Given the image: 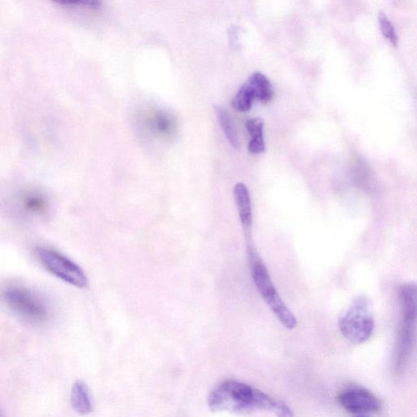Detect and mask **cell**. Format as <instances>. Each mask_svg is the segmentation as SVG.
<instances>
[{"label": "cell", "mask_w": 417, "mask_h": 417, "mask_svg": "<svg viewBox=\"0 0 417 417\" xmlns=\"http://www.w3.org/2000/svg\"><path fill=\"white\" fill-rule=\"evenodd\" d=\"M272 411L277 417H294L291 409L282 402H275Z\"/></svg>", "instance_id": "17"}, {"label": "cell", "mask_w": 417, "mask_h": 417, "mask_svg": "<svg viewBox=\"0 0 417 417\" xmlns=\"http://www.w3.org/2000/svg\"><path fill=\"white\" fill-rule=\"evenodd\" d=\"M215 111L219 124L222 128L224 135L234 148L240 147V141L236 127H235L231 115L228 111L222 106H216Z\"/></svg>", "instance_id": "14"}, {"label": "cell", "mask_w": 417, "mask_h": 417, "mask_svg": "<svg viewBox=\"0 0 417 417\" xmlns=\"http://www.w3.org/2000/svg\"><path fill=\"white\" fill-rule=\"evenodd\" d=\"M274 404V400L260 390L232 380L219 384L208 398V406L212 411H228L236 414L258 410L272 411Z\"/></svg>", "instance_id": "1"}, {"label": "cell", "mask_w": 417, "mask_h": 417, "mask_svg": "<svg viewBox=\"0 0 417 417\" xmlns=\"http://www.w3.org/2000/svg\"><path fill=\"white\" fill-rule=\"evenodd\" d=\"M256 99V93L253 86L247 81L238 90L237 93L234 96L232 105L233 108L238 111H248L252 107Z\"/></svg>", "instance_id": "15"}, {"label": "cell", "mask_w": 417, "mask_h": 417, "mask_svg": "<svg viewBox=\"0 0 417 417\" xmlns=\"http://www.w3.org/2000/svg\"><path fill=\"white\" fill-rule=\"evenodd\" d=\"M139 124L151 137L167 139L173 135L175 122L168 112L153 107L142 110L138 114Z\"/></svg>", "instance_id": "6"}, {"label": "cell", "mask_w": 417, "mask_h": 417, "mask_svg": "<svg viewBox=\"0 0 417 417\" xmlns=\"http://www.w3.org/2000/svg\"><path fill=\"white\" fill-rule=\"evenodd\" d=\"M359 417H363V416H359Z\"/></svg>", "instance_id": "18"}, {"label": "cell", "mask_w": 417, "mask_h": 417, "mask_svg": "<svg viewBox=\"0 0 417 417\" xmlns=\"http://www.w3.org/2000/svg\"><path fill=\"white\" fill-rule=\"evenodd\" d=\"M339 402L351 413H377L381 409V403L372 393L366 389L352 387L342 392Z\"/></svg>", "instance_id": "7"}, {"label": "cell", "mask_w": 417, "mask_h": 417, "mask_svg": "<svg viewBox=\"0 0 417 417\" xmlns=\"http://www.w3.org/2000/svg\"><path fill=\"white\" fill-rule=\"evenodd\" d=\"M18 206L23 215L31 218L45 216L49 210V201L42 192L28 189L21 192Z\"/></svg>", "instance_id": "8"}, {"label": "cell", "mask_w": 417, "mask_h": 417, "mask_svg": "<svg viewBox=\"0 0 417 417\" xmlns=\"http://www.w3.org/2000/svg\"><path fill=\"white\" fill-rule=\"evenodd\" d=\"M245 127L249 135L252 136L249 143V151L252 153H261L265 151V141L264 137L263 120L260 119H249L245 122Z\"/></svg>", "instance_id": "11"}, {"label": "cell", "mask_w": 417, "mask_h": 417, "mask_svg": "<svg viewBox=\"0 0 417 417\" xmlns=\"http://www.w3.org/2000/svg\"><path fill=\"white\" fill-rule=\"evenodd\" d=\"M271 311L274 312L276 317L280 320L281 323L288 329H293L297 326V319L294 317L293 314L288 309L284 302L278 295L269 299L266 301Z\"/></svg>", "instance_id": "12"}, {"label": "cell", "mask_w": 417, "mask_h": 417, "mask_svg": "<svg viewBox=\"0 0 417 417\" xmlns=\"http://www.w3.org/2000/svg\"><path fill=\"white\" fill-rule=\"evenodd\" d=\"M399 298L402 319L394 352V366L403 370L413 351L417 334V284L406 283L400 288Z\"/></svg>", "instance_id": "2"}, {"label": "cell", "mask_w": 417, "mask_h": 417, "mask_svg": "<svg viewBox=\"0 0 417 417\" xmlns=\"http://www.w3.org/2000/svg\"><path fill=\"white\" fill-rule=\"evenodd\" d=\"M247 81L253 86L257 100L263 103H267L271 100L274 94V90L269 79L264 74L255 72L251 74Z\"/></svg>", "instance_id": "13"}, {"label": "cell", "mask_w": 417, "mask_h": 417, "mask_svg": "<svg viewBox=\"0 0 417 417\" xmlns=\"http://www.w3.org/2000/svg\"><path fill=\"white\" fill-rule=\"evenodd\" d=\"M4 298L10 310L26 322L44 324L51 317L49 303L38 292L28 287L10 286L4 290Z\"/></svg>", "instance_id": "3"}, {"label": "cell", "mask_w": 417, "mask_h": 417, "mask_svg": "<svg viewBox=\"0 0 417 417\" xmlns=\"http://www.w3.org/2000/svg\"><path fill=\"white\" fill-rule=\"evenodd\" d=\"M379 23L380 25H381V30L384 37L392 42L393 45H397L398 41L397 35V33H395L392 23H390L387 15L383 13L380 14Z\"/></svg>", "instance_id": "16"}, {"label": "cell", "mask_w": 417, "mask_h": 417, "mask_svg": "<svg viewBox=\"0 0 417 417\" xmlns=\"http://www.w3.org/2000/svg\"><path fill=\"white\" fill-rule=\"evenodd\" d=\"M71 404L74 410L81 415L93 413V399L88 384L83 381H77L71 389Z\"/></svg>", "instance_id": "10"}, {"label": "cell", "mask_w": 417, "mask_h": 417, "mask_svg": "<svg viewBox=\"0 0 417 417\" xmlns=\"http://www.w3.org/2000/svg\"><path fill=\"white\" fill-rule=\"evenodd\" d=\"M341 332L353 343L360 344L370 339L374 320L370 301L365 296L355 299L348 311L339 322Z\"/></svg>", "instance_id": "4"}, {"label": "cell", "mask_w": 417, "mask_h": 417, "mask_svg": "<svg viewBox=\"0 0 417 417\" xmlns=\"http://www.w3.org/2000/svg\"><path fill=\"white\" fill-rule=\"evenodd\" d=\"M233 194L240 222H242L244 231L247 233L248 239L253 221L249 192L247 186L242 183H239L234 187Z\"/></svg>", "instance_id": "9"}, {"label": "cell", "mask_w": 417, "mask_h": 417, "mask_svg": "<svg viewBox=\"0 0 417 417\" xmlns=\"http://www.w3.org/2000/svg\"><path fill=\"white\" fill-rule=\"evenodd\" d=\"M35 254L41 265L58 279L76 288L88 287L87 275L81 267L66 256L55 249L44 247L37 248Z\"/></svg>", "instance_id": "5"}]
</instances>
